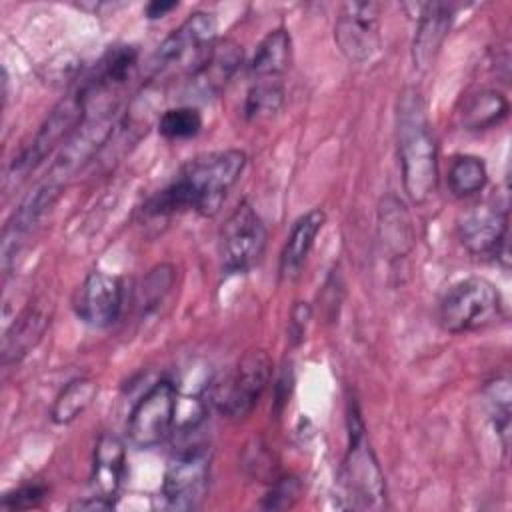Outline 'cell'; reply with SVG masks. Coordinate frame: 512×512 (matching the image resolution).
I'll list each match as a JSON object with an SVG mask.
<instances>
[{
  "mask_svg": "<svg viewBox=\"0 0 512 512\" xmlns=\"http://www.w3.org/2000/svg\"><path fill=\"white\" fill-rule=\"evenodd\" d=\"M380 12L376 2H346L338 8L334 40L350 62L366 64L380 52Z\"/></svg>",
  "mask_w": 512,
  "mask_h": 512,
  "instance_id": "cell-10",
  "label": "cell"
},
{
  "mask_svg": "<svg viewBox=\"0 0 512 512\" xmlns=\"http://www.w3.org/2000/svg\"><path fill=\"white\" fill-rule=\"evenodd\" d=\"M126 474V448L114 434H102L94 446L90 486L92 496L102 498L114 506Z\"/></svg>",
  "mask_w": 512,
  "mask_h": 512,
  "instance_id": "cell-15",
  "label": "cell"
},
{
  "mask_svg": "<svg viewBox=\"0 0 512 512\" xmlns=\"http://www.w3.org/2000/svg\"><path fill=\"white\" fill-rule=\"evenodd\" d=\"M86 118V106L78 90L62 98L52 112L46 116L44 124L36 132L32 144L14 158V170L16 174H24L30 168H34L38 162L44 160L46 154H50L56 146L64 144L84 122Z\"/></svg>",
  "mask_w": 512,
  "mask_h": 512,
  "instance_id": "cell-11",
  "label": "cell"
},
{
  "mask_svg": "<svg viewBox=\"0 0 512 512\" xmlns=\"http://www.w3.org/2000/svg\"><path fill=\"white\" fill-rule=\"evenodd\" d=\"M380 232L388 248H392L396 254H406L412 246V228L410 218L396 198H388L380 210Z\"/></svg>",
  "mask_w": 512,
  "mask_h": 512,
  "instance_id": "cell-23",
  "label": "cell"
},
{
  "mask_svg": "<svg viewBox=\"0 0 512 512\" xmlns=\"http://www.w3.org/2000/svg\"><path fill=\"white\" fill-rule=\"evenodd\" d=\"M216 18L210 12H192L178 28H174L154 54L158 72L180 66L190 76L210 54L216 40Z\"/></svg>",
  "mask_w": 512,
  "mask_h": 512,
  "instance_id": "cell-7",
  "label": "cell"
},
{
  "mask_svg": "<svg viewBox=\"0 0 512 512\" xmlns=\"http://www.w3.org/2000/svg\"><path fill=\"white\" fill-rule=\"evenodd\" d=\"M300 494V484L296 478L278 480L272 490L266 494L264 508H288Z\"/></svg>",
  "mask_w": 512,
  "mask_h": 512,
  "instance_id": "cell-28",
  "label": "cell"
},
{
  "mask_svg": "<svg viewBox=\"0 0 512 512\" xmlns=\"http://www.w3.org/2000/svg\"><path fill=\"white\" fill-rule=\"evenodd\" d=\"M310 318H312V308L308 302H296L292 306L290 320H288V338L292 344H300L304 340Z\"/></svg>",
  "mask_w": 512,
  "mask_h": 512,
  "instance_id": "cell-29",
  "label": "cell"
},
{
  "mask_svg": "<svg viewBox=\"0 0 512 512\" xmlns=\"http://www.w3.org/2000/svg\"><path fill=\"white\" fill-rule=\"evenodd\" d=\"M292 60V40L286 28L270 30L250 60L252 80H282Z\"/></svg>",
  "mask_w": 512,
  "mask_h": 512,
  "instance_id": "cell-18",
  "label": "cell"
},
{
  "mask_svg": "<svg viewBox=\"0 0 512 512\" xmlns=\"http://www.w3.org/2000/svg\"><path fill=\"white\" fill-rule=\"evenodd\" d=\"M446 182L456 198H468L480 192L488 182V170L484 160L472 154L456 156L448 168Z\"/></svg>",
  "mask_w": 512,
  "mask_h": 512,
  "instance_id": "cell-22",
  "label": "cell"
},
{
  "mask_svg": "<svg viewBox=\"0 0 512 512\" xmlns=\"http://www.w3.org/2000/svg\"><path fill=\"white\" fill-rule=\"evenodd\" d=\"M502 296L498 288L480 276L452 284L440 300L438 322L450 334L480 330L500 318Z\"/></svg>",
  "mask_w": 512,
  "mask_h": 512,
  "instance_id": "cell-4",
  "label": "cell"
},
{
  "mask_svg": "<svg viewBox=\"0 0 512 512\" xmlns=\"http://www.w3.org/2000/svg\"><path fill=\"white\" fill-rule=\"evenodd\" d=\"M510 104L504 94L496 90H480L466 98L460 122L464 130H488L506 120Z\"/></svg>",
  "mask_w": 512,
  "mask_h": 512,
  "instance_id": "cell-20",
  "label": "cell"
},
{
  "mask_svg": "<svg viewBox=\"0 0 512 512\" xmlns=\"http://www.w3.org/2000/svg\"><path fill=\"white\" fill-rule=\"evenodd\" d=\"M212 454L208 446H186L178 450L162 478V496L170 508L188 510L202 500L210 478Z\"/></svg>",
  "mask_w": 512,
  "mask_h": 512,
  "instance_id": "cell-9",
  "label": "cell"
},
{
  "mask_svg": "<svg viewBox=\"0 0 512 512\" xmlns=\"http://www.w3.org/2000/svg\"><path fill=\"white\" fill-rule=\"evenodd\" d=\"M272 376V362L264 350H248L234 370L212 386V404L228 418H246Z\"/></svg>",
  "mask_w": 512,
  "mask_h": 512,
  "instance_id": "cell-5",
  "label": "cell"
},
{
  "mask_svg": "<svg viewBox=\"0 0 512 512\" xmlns=\"http://www.w3.org/2000/svg\"><path fill=\"white\" fill-rule=\"evenodd\" d=\"M46 496V486L42 484H28L20 486L2 498V508L4 510H24V508H34L38 506Z\"/></svg>",
  "mask_w": 512,
  "mask_h": 512,
  "instance_id": "cell-27",
  "label": "cell"
},
{
  "mask_svg": "<svg viewBox=\"0 0 512 512\" xmlns=\"http://www.w3.org/2000/svg\"><path fill=\"white\" fill-rule=\"evenodd\" d=\"M124 288L118 276L102 270L90 272L76 298V314L92 328H106L114 324L122 312Z\"/></svg>",
  "mask_w": 512,
  "mask_h": 512,
  "instance_id": "cell-12",
  "label": "cell"
},
{
  "mask_svg": "<svg viewBox=\"0 0 512 512\" xmlns=\"http://www.w3.org/2000/svg\"><path fill=\"white\" fill-rule=\"evenodd\" d=\"M242 62V50L238 44L224 40L216 42L202 64L188 76V90L200 98L214 96L234 76Z\"/></svg>",
  "mask_w": 512,
  "mask_h": 512,
  "instance_id": "cell-16",
  "label": "cell"
},
{
  "mask_svg": "<svg viewBox=\"0 0 512 512\" xmlns=\"http://www.w3.org/2000/svg\"><path fill=\"white\" fill-rule=\"evenodd\" d=\"M324 222H326L324 210L312 208L292 224L280 252V274L284 278H294L302 272Z\"/></svg>",
  "mask_w": 512,
  "mask_h": 512,
  "instance_id": "cell-17",
  "label": "cell"
},
{
  "mask_svg": "<svg viewBox=\"0 0 512 512\" xmlns=\"http://www.w3.org/2000/svg\"><path fill=\"white\" fill-rule=\"evenodd\" d=\"M246 154L240 150H218L188 160L178 174L158 190L144 206L150 216H170L194 210L212 216L220 210L230 188L240 180Z\"/></svg>",
  "mask_w": 512,
  "mask_h": 512,
  "instance_id": "cell-1",
  "label": "cell"
},
{
  "mask_svg": "<svg viewBox=\"0 0 512 512\" xmlns=\"http://www.w3.org/2000/svg\"><path fill=\"white\" fill-rule=\"evenodd\" d=\"M178 412V390L170 380H158L134 404L128 416V438L136 448H154L172 432Z\"/></svg>",
  "mask_w": 512,
  "mask_h": 512,
  "instance_id": "cell-8",
  "label": "cell"
},
{
  "mask_svg": "<svg viewBox=\"0 0 512 512\" xmlns=\"http://www.w3.org/2000/svg\"><path fill=\"white\" fill-rule=\"evenodd\" d=\"M510 380L508 378H496L486 386V400L488 410L492 418V426L502 442V448H508V436H510Z\"/></svg>",
  "mask_w": 512,
  "mask_h": 512,
  "instance_id": "cell-25",
  "label": "cell"
},
{
  "mask_svg": "<svg viewBox=\"0 0 512 512\" xmlns=\"http://www.w3.org/2000/svg\"><path fill=\"white\" fill-rule=\"evenodd\" d=\"M202 128V116L194 106H174L160 114L158 132L168 140L192 138Z\"/></svg>",
  "mask_w": 512,
  "mask_h": 512,
  "instance_id": "cell-26",
  "label": "cell"
},
{
  "mask_svg": "<svg viewBox=\"0 0 512 512\" xmlns=\"http://www.w3.org/2000/svg\"><path fill=\"white\" fill-rule=\"evenodd\" d=\"M284 104L282 80H252L248 88L244 112L248 120H262L274 116Z\"/></svg>",
  "mask_w": 512,
  "mask_h": 512,
  "instance_id": "cell-24",
  "label": "cell"
},
{
  "mask_svg": "<svg viewBox=\"0 0 512 512\" xmlns=\"http://www.w3.org/2000/svg\"><path fill=\"white\" fill-rule=\"evenodd\" d=\"M98 384L92 378H74L56 396L52 406V420L56 424H70L94 402Z\"/></svg>",
  "mask_w": 512,
  "mask_h": 512,
  "instance_id": "cell-21",
  "label": "cell"
},
{
  "mask_svg": "<svg viewBox=\"0 0 512 512\" xmlns=\"http://www.w3.org/2000/svg\"><path fill=\"white\" fill-rule=\"evenodd\" d=\"M396 140L404 190L412 202L424 204L438 186V146L416 88H406L398 98Z\"/></svg>",
  "mask_w": 512,
  "mask_h": 512,
  "instance_id": "cell-2",
  "label": "cell"
},
{
  "mask_svg": "<svg viewBox=\"0 0 512 512\" xmlns=\"http://www.w3.org/2000/svg\"><path fill=\"white\" fill-rule=\"evenodd\" d=\"M508 212L506 208L480 204L466 210L458 220V238L474 256H498L506 244Z\"/></svg>",
  "mask_w": 512,
  "mask_h": 512,
  "instance_id": "cell-13",
  "label": "cell"
},
{
  "mask_svg": "<svg viewBox=\"0 0 512 512\" xmlns=\"http://www.w3.org/2000/svg\"><path fill=\"white\" fill-rule=\"evenodd\" d=\"M48 324H50L48 308L42 302L34 306L30 304L14 322L12 330L6 332L4 336V362L20 360L30 348H34L42 338V334L46 332Z\"/></svg>",
  "mask_w": 512,
  "mask_h": 512,
  "instance_id": "cell-19",
  "label": "cell"
},
{
  "mask_svg": "<svg viewBox=\"0 0 512 512\" xmlns=\"http://www.w3.org/2000/svg\"><path fill=\"white\" fill-rule=\"evenodd\" d=\"M342 486L352 508L366 510L384 506V474L368 444L366 428L354 404L348 412V448L342 464Z\"/></svg>",
  "mask_w": 512,
  "mask_h": 512,
  "instance_id": "cell-3",
  "label": "cell"
},
{
  "mask_svg": "<svg viewBox=\"0 0 512 512\" xmlns=\"http://www.w3.org/2000/svg\"><path fill=\"white\" fill-rule=\"evenodd\" d=\"M176 6H178V2H162V0L158 2V0H154L146 6V16L148 18H160V16L168 14L170 10H174Z\"/></svg>",
  "mask_w": 512,
  "mask_h": 512,
  "instance_id": "cell-30",
  "label": "cell"
},
{
  "mask_svg": "<svg viewBox=\"0 0 512 512\" xmlns=\"http://www.w3.org/2000/svg\"><path fill=\"white\" fill-rule=\"evenodd\" d=\"M266 226L258 212L240 202L226 218L218 234L220 266L226 274H244L252 270L266 248Z\"/></svg>",
  "mask_w": 512,
  "mask_h": 512,
  "instance_id": "cell-6",
  "label": "cell"
},
{
  "mask_svg": "<svg viewBox=\"0 0 512 512\" xmlns=\"http://www.w3.org/2000/svg\"><path fill=\"white\" fill-rule=\"evenodd\" d=\"M416 8V34L412 40V62L418 72H426L448 36L454 20V6L444 2L414 4Z\"/></svg>",
  "mask_w": 512,
  "mask_h": 512,
  "instance_id": "cell-14",
  "label": "cell"
}]
</instances>
